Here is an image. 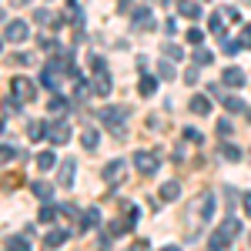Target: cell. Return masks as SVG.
Returning <instances> with one entry per match:
<instances>
[{
    "label": "cell",
    "mask_w": 251,
    "mask_h": 251,
    "mask_svg": "<svg viewBox=\"0 0 251 251\" xmlns=\"http://www.w3.org/2000/svg\"><path fill=\"white\" fill-rule=\"evenodd\" d=\"M238 234H241V221H238V218H228L218 231H211V238H208V251H228V245H231Z\"/></svg>",
    "instance_id": "1"
},
{
    "label": "cell",
    "mask_w": 251,
    "mask_h": 251,
    "mask_svg": "<svg viewBox=\"0 0 251 251\" xmlns=\"http://www.w3.org/2000/svg\"><path fill=\"white\" fill-rule=\"evenodd\" d=\"M3 37L10 40V44H24V40L30 37V27H27L24 20H10V24H7V30H3Z\"/></svg>",
    "instance_id": "2"
},
{
    "label": "cell",
    "mask_w": 251,
    "mask_h": 251,
    "mask_svg": "<svg viewBox=\"0 0 251 251\" xmlns=\"http://www.w3.org/2000/svg\"><path fill=\"white\" fill-rule=\"evenodd\" d=\"M157 164H161V161H157V154H151V151H134V168L141 174H154Z\"/></svg>",
    "instance_id": "3"
},
{
    "label": "cell",
    "mask_w": 251,
    "mask_h": 251,
    "mask_svg": "<svg viewBox=\"0 0 251 251\" xmlns=\"http://www.w3.org/2000/svg\"><path fill=\"white\" fill-rule=\"evenodd\" d=\"M10 91H14V97H20V100H34V94H37L34 80H27V77H14L10 80Z\"/></svg>",
    "instance_id": "4"
},
{
    "label": "cell",
    "mask_w": 251,
    "mask_h": 251,
    "mask_svg": "<svg viewBox=\"0 0 251 251\" xmlns=\"http://www.w3.org/2000/svg\"><path fill=\"white\" fill-rule=\"evenodd\" d=\"M127 121V111L124 107H100V124H107V127H121Z\"/></svg>",
    "instance_id": "5"
},
{
    "label": "cell",
    "mask_w": 251,
    "mask_h": 251,
    "mask_svg": "<svg viewBox=\"0 0 251 251\" xmlns=\"http://www.w3.org/2000/svg\"><path fill=\"white\" fill-rule=\"evenodd\" d=\"M47 141H50V144H67V141H71V127H67L64 121L47 124Z\"/></svg>",
    "instance_id": "6"
},
{
    "label": "cell",
    "mask_w": 251,
    "mask_h": 251,
    "mask_svg": "<svg viewBox=\"0 0 251 251\" xmlns=\"http://www.w3.org/2000/svg\"><path fill=\"white\" fill-rule=\"evenodd\" d=\"M74 174H77V164H74V157H67V161H60L57 184H60V188H71V184H74Z\"/></svg>",
    "instance_id": "7"
},
{
    "label": "cell",
    "mask_w": 251,
    "mask_h": 251,
    "mask_svg": "<svg viewBox=\"0 0 251 251\" xmlns=\"http://www.w3.org/2000/svg\"><path fill=\"white\" fill-rule=\"evenodd\" d=\"M91 91L100 97L111 94V77H107V71H94V80H91Z\"/></svg>",
    "instance_id": "8"
},
{
    "label": "cell",
    "mask_w": 251,
    "mask_h": 251,
    "mask_svg": "<svg viewBox=\"0 0 251 251\" xmlns=\"http://www.w3.org/2000/svg\"><path fill=\"white\" fill-rule=\"evenodd\" d=\"M67 238H71V231H67V228H50V231H47V238H44V248H60Z\"/></svg>",
    "instance_id": "9"
},
{
    "label": "cell",
    "mask_w": 251,
    "mask_h": 251,
    "mask_svg": "<svg viewBox=\"0 0 251 251\" xmlns=\"http://www.w3.org/2000/svg\"><path fill=\"white\" fill-rule=\"evenodd\" d=\"M124 168H127L124 161H111V164L100 171V177H104L107 184H117V181H121V174H124Z\"/></svg>",
    "instance_id": "10"
},
{
    "label": "cell",
    "mask_w": 251,
    "mask_h": 251,
    "mask_svg": "<svg viewBox=\"0 0 251 251\" xmlns=\"http://www.w3.org/2000/svg\"><path fill=\"white\" fill-rule=\"evenodd\" d=\"M225 84H228V87H245L248 77H245L241 67H228V71H225Z\"/></svg>",
    "instance_id": "11"
},
{
    "label": "cell",
    "mask_w": 251,
    "mask_h": 251,
    "mask_svg": "<svg viewBox=\"0 0 251 251\" xmlns=\"http://www.w3.org/2000/svg\"><path fill=\"white\" fill-rule=\"evenodd\" d=\"M151 27H154V17H151V10H148V7H141V10L134 14V30H151Z\"/></svg>",
    "instance_id": "12"
},
{
    "label": "cell",
    "mask_w": 251,
    "mask_h": 251,
    "mask_svg": "<svg viewBox=\"0 0 251 251\" xmlns=\"http://www.w3.org/2000/svg\"><path fill=\"white\" fill-rule=\"evenodd\" d=\"M40 84L50 87V91H57V67H54V64H47V67L40 71Z\"/></svg>",
    "instance_id": "13"
},
{
    "label": "cell",
    "mask_w": 251,
    "mask_h": 251,
    "mask_svg": "<svg viewBox=\"0 0 251 251\" xmlns=\"http://www.w3.org/2000/svg\"><path fill=\"white\" fill-rule=\"evenodd\" d=\"M177 10H181V14H184V17H201V3H198V0H177Z\"/></svg>",
    "instance_id": "14"
},
{
    "label": "cell",
    "mask_w": 251,
    "mask_h": 251,
    "mask_svg": "<svg viewBox=\"0 0 251 251\" xmlns=\"http://www.w3.org/2000/svg\"><path fill=\"white\" fill-rule=\"evenodd\" d=\"M47 114H54V117H60V114H67V100L60 94H54L50 100H47Z\"/></svg>",
    "instance_id": "15"
},
{
    "label": "cell",
    "mask_w": 251,
    "mask_h": 251,
    "mask_svg": "<svg viewBox=\"0 0 251 251\" xmlns=\"http://www.w3.org/2000/svg\"><path fill=\"white\" fill-rule=\"evenodd\" d=\"M17 157H20V164L27 161V154H24V151H14V148L0 144V164H7V161H17Z\"/></svg>",
    "instance_id": "16"
},
{
    "label": "cell",
    "mask_w": 251,
    "mask_h": 251,
    "mask_svg": "<svg viewBox=\"0 0 251 251\" xmlns=\"http://www.w3.org/2000/svg\"><path fill=\"white\" fill-rule=\"evenodd\" d=\"M54 164H57V154H54V151H40L37 154V168L40 171H50Z\"/></svg>",
    "instance_id": "17"
},
{
    "label": "cell",
    "mask_w": 251,
    "mask_h": 251,
    "mask_svg": "<svg viewBox=\"0 0 251 251\" xmlns=\"http://www.w3.org/2000/svg\"><path fill=\"white\" fill-rule=\"evenodd\" d=\"M181 194V184L177 181H168V184H161V201H174Z\"/></svg>",
    "instance_id": "18"
},
{
    "label": "cell",
    "mask_w": 251,
    "mask_h": 251,
    "mask_svg": "<svg viewBox=\"0 0 251 251\" xmlns=\"http://www.w3.org/2000/svg\"><path fill=\"white\" fill-rule=\"evenodd\" d=\"M34 17H37V24H44V27H60V17L50 14V10H37Z\"/></svg>",
    "instance_id": "19"
},
{
    "label": "cell",
    "mask_w": 251,
    "mask_h": 251,
    "mask_svg": "<svg viewBox=\"0 0 251 251\" xmlns=\"http://www.w3.org/2000/svg\"><path fill=\"white\" fill-rule=\"evenodd\" d=\"M57 214H60V211L54 208V204H47V201H44V204H40V211H37V218L44 221V225H50V221H54Z\"/></svg>",
    "instance_id": "20"
},
{
    "label": "cell",
    "mask_w": 251,
    "mask_h": 251,
    "mask_svg": "<svg viewBox=\"0 0 251 251\" xmlns=\"http://www.w3.org/2000/svg\"><path fill=\"white\" fill-rule=\"evenodd\" d=\"M97 141H100V137H97V131H94V127H87V131L80 134V144H84L87 151H94V148H97Z\"/></svg>",
    "instance_id": "21"
},
{
    "label": "cell",
    "mask_w": 251,
    "mask_h": 251,
    "mask_svg": "<svg viewBox=\"0 0 251 251\" xmlns=\"http://www.w3.org/2000/svg\"><path fill=\"white\" fill-rule=\"evenodd\" d=\"M191 111H194V114H211V100H208V97H194Z\"/></svg>",
    "instance_id": "22"
},
{
    "label": "cell",
    "mask_w": 251,
    "mask_h": 251,
    "mask_svg": "<svg viewBox=\"0 0 251 251\" xmlns=\"http://www.w3.org/2000/svg\"><path fill=\"white\" fill-rule=\"evenodd\" d=\"M157 91V77H151V74H144V77H141V94L144 97H151Z\"/></svg>",
    "instance_id": "23"
},
{
    "label": "cell",
    "mask_w": 251,
    "mask_h": 251,
    "mask_svg": "<svg viewBox=\"0 0 251 251\" xmlns=\"http://www.w3.org/2000/svg\"><path fill=\"white\" fill-rule=\"evenodd\" d=\"M27 137H30V141H40V137H47V127H44L40 121H30V127H27Z\"/></svg>",
    "instance_id": "24"
},
{
    "label": "cell",
    "mask_w": 251,
    "mask_h": 251,
    "mask_svg": "<svg viewBox=\"0 0 251 251\" xmlns=\"http://www.w3.org/2000/svg\"><path fill=\"white\" fill-rule=\"evenodd\" d=\"M208 27H211L214 37H221V34H225V14H214V17L208 20Z\"/></svg>",
    "instance_id": "25"
},
{
    "label": "cell",
    "mask_w": 251,
    "mask_h": 251,
    "mask_svg": "<svg viewBox=\"0 0 251 251\" xmlns=\"http://www.w3.org/2000/svg\"><path fill=\"white\" fill-rule=\"evenodd\" d=\"M34 194H37L40 201H50V194H54V188H50V184H44V181H34Z\"/></svg>",
    "instance_id": "26"
},
{
    "label": "cell",
    "mask_w": 251,
    "mask_h": 251,
    "mask_svg": "<svg viewBox=\"0 0 251 251\" xmlns=\"http://www.w3.org/2000/svg\"><path fill=\"white\" fill-rule=\"evenodd\" d=\"M221 100H225V107H228V111H234V114H241V111H245V100H241V97H221Z\"/></svg>",
    "instance_id": "27"
},
{
    "label": "cell",
    "mask_w": 251,
    "mask_h": 251,
    "mask_svg": "<svg viewBox=\"0 0 251 251\" xmlns=\"http://www.w3.org/2000/svg\"><path fill=\"white\" fill-rule=\"evenodd\" d=\"M211 60H214L211 50H204V47H198V50H194V64H198V67H204V64H211Z\"/></svg>",
    "instance_id": "28"
},
{
    "label": "cell",
    "mask_w": 251,
    "mask_h": 251,
    "mask_svg": "<svg viewBox=\"0 0 251 251\" xmlns=\"http://www.w3.org/2000/svg\"><path fill=\"white\" fill-rule=\"evenodd\" d=\"M97 221H100V211H97V208H91V211L84 214V221H80V228H84V231H87V228H94Z\"/></svg>",
    "instance_id": "29"
},
{
    "label": "cell",
    "mask_w": 251,
    "mask_h": 251,
    "mask_svg": "<svg viewBox=\"0 0 251 251\" xmlns=\"http://www.w3.org/2000/svg\"><path fill=\"white\" fill-rule=\"evenodd\" d=\"M3 251H30V245H27V238H10Z\"/></svg>",
    "instance_id": "30"
},
{
    "label": "cell",
    "mask_w": 251,
    "mask_h": 251,
    "mask_svg": "<svg viewBox=\"0 0 251 251\" xmlns=\"http://www.w3.org/2000/svg\"><path fill=\"white\" fill-rule=\"evenodd\" d=\"M40 50H47V54H57L60 47H57V40H54V37H47V34H44V37H40Z\"/></svg>",
    "instance_id": "31"
},
{
    "label": "cell",
    "mask_w": 251,
    "mask_h": 251,
    "mask_svg": "<svg viewBox=\"0 0 251 251\" xmlns=\"http://www.w3.org/2000/svg\"><path fill=\"white\" fill-rule=\"evenodd\" d=\"M157 77H161V80H171L174 77V67L168 64V60H161V64H157Z\"/></svg>",
    "instance_id": "32"
},
{
    "label": "cell",
    "mask_w": 251,
    "mask_h": 251,
    "mask_svg": "<svg viewBox=\"0 0 251 251\" xmlns=\"http://www.w3.org/2000/svg\"><path fill=\"white\" fill-rule=\"evenodd\" d=\"M164 57L168 60H181V47H177V44H164Z\"/></svg>",
    "instance_id": "33"
},
{
    "label": "cell",
    "mask_w": 251,
    "mask_h": 251,
    "mask_svg": "<svg viewBox=\"0 0 251 251\" xmlns=\"http://www.w3.org/2000/svg\"><path fill=\"white\" fill-rule=\"evenodd\" d=\"M221 154H225V161H241V151L231 148V144H225V148H221Z\"/></svg>",
    "instance_id": "34"
},
{
    "label": "cell",
    "mask_w": 251,
    "mask_h": 251,
    "mask_svg": "<svg viewBox=\"0 0 251 251\" xmlns=\"http://www.w3.org/2000/svg\"><path fill=\"white\" fill-rule=\"evenodd\" d=\"M238 44H241V47H251V24H245V27H241V37H238Z\"/></svg>",
    "instance_id": "35"
},
{
    "label": "cell",
    "mask_w": 251,
    "mask_h": 251,
    "mask_svg": "<svg viewBox=\"0 0 251 251\" xmlns=\"http://www.w3.org/2000/svg\"><path fill=\"white\" fill-rule=\"evenodd\" d=\"M3 111H7V114H20V104L14 97H7V100H3Z\"/></svg>",
    "instance_id": "36"
},
{
    "label": "cell",
    "mask_w": 251,
    "mask_h": 251,
    "mask_svg": "<svg viewBox=\"0 0 251 251\" xmlns=\"http://www.w3.org/2000/svg\"><path fill=\"white\" fill-rule=\"evenodd\" d=\"M201 40H204V34H201L198 27H191V30H188V44H201Z\"/></svg>",
    "instance_id": "37"
},
{
    "label": "cell",
    "mask_w": 251,
    "mask_h": 251,
    "mask_svg": "<svg viewBox=\"0 0 251 251\" xmlns=\"http://www.w3.org/2000/svg\"><path fill=\"white\" fill-rule=\"evenodd\" d=\"M238 50H241V44H238V40H225V54H228V57L238 54Z\"/></svg>",
    "instance_id": "38"
},
{
    "label": "cell",
    "mask_w": 251,
    "mask_h": 251,
    "mask_svg": "<svg viewBox=\"0 0 251 251\" xmlns=\"http://www.w3.org/2000/svg\"><path fill=\"white\" fill-rule=\"evenodd\" d=\"M218 134H221V137H228V134H231V121H228V117H225V121L218 124Z\"/></svg>",
    "instance_id": "39"
},
{
    "label": "cell",
    "mask_w": 251,
    "mask_h": 251,
    "mask_svg": "<svg viewBox=\"0 0 251 251\" xmlns=\"http://www.w3.org/2000/svg\"><path fill=\"white\" fill-rule=\"evenodd\" d=\"M184 80H188V84H198V67H191V71L184 74Z\"/></svg>",
    "instance_id": "40"
},
{
    "label": "cell",
    "mask_w": 251,
    "mask_h": 251,
    "mask_svg": "<svg viewBox=\"0 0 251 251\" xmlns=\"http://www.w3.org/2000/svg\"><path fill=\"white\" fill-rule=\"evenodd\" d=\"M241 204H245V214L251 218V194H241Z\"/></svg>",
    "instance_id": "41"
},
{
    "label": "cell",
    "mask_w": 251,
    "mask_h": 251,
    "mask_svg": "<svg viewBox=\"0 0 251 251\" xmlns=\"http://www.w3.org/2000/svg\"><path fill=\"white\" fill-rule=\"evenodd\" d=\"M184 137H188V141H201V134H198L194 127H188V131H184Z\"/></svg>",
    "instance_id": "42"
},
{
    "label": "cell",
    "mask_w": 251,
    "mask_h": 251,
    "mask_svg": "<svg viewBox=\"0 0 251 251\" xmlns=\"http://www.w3.org/2000/svg\"><path fill=\"white\" fill-rule=\"evenodd\" d=\"M131 251H151V248H148V241H134V245H131Z\"/></svg>",
    "instance_id": "43"
},
{
    "label": "cell",
    "mask_w": 251,
    "mask_h": 251,
    "mask_svg": "<svg viewBox=\"0 0 251 251\" xmlns=\"http://www.w3.org/2000/svg\"><path fill=\"white\" fill-rule=\"evenodd\" d=\"M161 251H181V248H177V245H168V248H161Z\"/></svg>",
    "instance_id": "44"
},
{
    "label": "cell",
    "mask_w": 251,
    "mask_h": 251,
    "mask_svg": "<svg viewBox=\"0 0 251 251\" xmlns=\"http://www.w3.org/2000/svg\"><path fill=\"white\" fill-rule=\"evenodd\" d=\"M0 134H3V121H0Z\"/></svg>",
    "instance_id": "45"
},
{
    "label": "cell",
    "mask_w": 251,
    "mask_h": 251,
    "mask_svg": "<svg viewBox=\"0 0 251 251\" xmlns=\"http://www.w3.org/2000/svg\"><path fill=\"white\" fill-rule=\"evenodd\" d=\"M17 3H30V0H17Z\"/></svg>",
    "instance_id": "46"
},
{
    "label": "cell",
    "mask_w": 251,
    "mask_h": 251,
    "mask_svg": "<svg viewBox=\"0 0 251 251\" xmlns=\"http://www.w3.org/2000/svg\"><path fill=\"white\" fill-rule=\"evenodd\" d=\"M0 20H3V10H0Z\"/></svg>",
    "instance_id": "47"
},
{
    "label": "cell",
    "mask_w": 251,
    "mask_h": 251,
    "mask_svg": "<svg viewBox=\"0 0 251 251\" xmlns=\"http://www.w3.org/2000/svg\"><path fill=\"white\" fill-rule=\"evenodd\" d=\"M0 50H3V44H0Z\"/></svg>",
    "instance_id": "48"
},
{
    "label": "cell",
    "mask_w": 251,
    "mask_h": 251,
    "mask_svg": "<svg viewBox=\"0 0 251 251\" xmlns=\"http://www.w3.org/2000/svg\"><path fill=\"white\" fill-rule=\"evenodd\" d=\"M248 241H251V238H248Z\"/></svg>",
    "instance_id": "49"
}]
</instances>
